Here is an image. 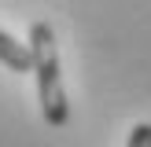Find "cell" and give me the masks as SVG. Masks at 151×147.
<instances>
[{
  "label": "cell",
  "instance_id": "obj_2",
  "mask_svg": "<svg viewBox=\"0 0 151 147\" xmlns=\"http://www.w3.org/2000/svg\"><path fill=\"white\" fill-rule=\"evenodd\" d=\"M0 63L15 74H26V70H33V51H29V44L15 41L7 29H0Z\"/></svg>",
  "mask_w": 151,
  "mask_h": 147
},
{
  "label": "cell",
  "instance_id": "obj_3",
  "mask_svg": "<svg viewBox=\"0 0 151 147\" xmlns=\"http://www.w3.org/2000/svg\"><path fill=\"white\" fill-rule=\"evenodd\" d=\"M125 147H151V121H140V125H133V132H129V143Z\"/></svg>",
  "mask_w": 151,
  "mask_h": 147
},
{
  "label": "cell",
  "instance_id": "obj_1",
  "mask_svg": "<svg viewBox=\"0 0 151 147\" xmlns=\"http://www.w3.org/2000/svg\"><path fill=\"white\" fill-rule=\"evenodd\" d=\"M29 51H33V74H37V96H41V114L52 129H63L70 121V103L63 88V63H59L55 29L48 22L29 26Z\"/></svg>",
  "mask_w": 151,
  "mask_h": 147
}]
</instances>
